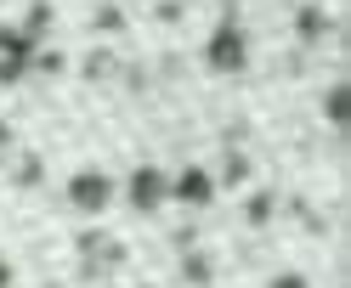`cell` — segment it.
Instances as JSON below:
<instances>
[{
	"instance_id": "5",
	"label": "cell",
	"mask_w": 351,
	"mask_h": 288,
	"mask_svg": "<svg viewBox=\"0 0 351 288\" xmlns=\"http://www.w3.org/2000/svg\"><path fill=\"white\" fill-rule=\"evenodd\" d=\"M170 198H176V204H187V209H204L210 198H215V175L204 164H187L182 175H170Z\"/></svg>"
},
{
	"instance_id": "6",
	"label": "cell",
	"mask_w": 351,
	"mask_h": 288,
	"mask_svg": "<svg viewBox=\"0 0 351 288\" xmlns=\"http://www.w3.org/2000/svg\"><path fill=\"white\" fill-rule=\"evenodd\" d=\"M323 119L335 130L351 125V85H328V91H323Z\"/></svg>"
},
{
	"instance_id": "1",
	"label": "cell",
	"mask_w": 351,
	"mask_h": 288,
	"mask_svg": "<svg viewBox=\"0 0 351 288\" xmlns=\"http://www.w3.org/2000/svg\"><path fill=\"white\" fill-rule=\"evenodd\" d=\"M204 68L210 74H244L250 68V34L238 29L232 17H227V23H215V34L204 40Z\"/></svg>"
},
{
	"instance_id": "4",
	"label": "cell",
	"mask_w": 351,
	"mask_h": 288,
	"mask_svg": "<svg viewBox=\"0 0 351 288\" xmlns=\"http://www.w3.org/2000/svg\"><path fill=\"white\" fill-rule=\"evenodd\" d=\"M29 68H34V40L23 29L0 23V85H17Z\"/></svg>"
},
{
	"instance_id": "3",
	"label": "cell",
	"mask_w": 351,
	"mask_h": 288,
	"mask_svg": "<svg viewBox=\"0 0 351 288\" xmlns=\"http://www.w3.org/2000/svg\"><path fill=\"white\" fill-rule=\"evenodd\" d=\"M108 204H114V181H108L102 170H80V175H69V209H80V215H102Z\"/></svg>"
},
{
	"instance_id": "9",
	"label": "cell",
	"mask_w": 351,
	"mask_h": 288,
	"mask_svg": "<svg viewBox=\"0 0 351 288\" xmlns=\"http://www.w3.org/2000/svg\"><path fill=\"white\" fill-rule=\"evenodd\" d=\"M267 288H312V283H306V277H300V272H278V277H272V283H267Z\"/></svg>"
},
{
	"instance_id": "8",
	"label": "cell",
	"mask_w": 351,
	"mask_h": 288,
	"mask_svg": "<svg viewBox=\"0 0 351 288\" xmlns=\"http://www.w3.org/2000/svg\"><path fill=\"white\" fill-rule=\"evenodd\" d=\"M295 29H300V40H317V34L328 29V23H323V12H317V6H306V12L295 17Z\"/></svg>"
},
{
	"instance_id": "7",
	"label": "cell",
	"mask_w": 351,
	"mask_h": 288,
	"mask_svg": "<svg viewBox=\"0 0 351 288\" xmlns=\"http://www.w3.org/2000/svg\"><path fill=\"white\" fill-rule=\"evenodd\" d=\"M46 29H51V6H46V0H34V6H29V23H23V34H29V40H40Z\"/></svg>"
},
{
	"instance_id": "2",
	"label": "cell",
	"mask_w": 351,
	"mask_h": 288,
	"mask_svg": "<svg viewBox=\"0 0 351 288\" xmlns=\"http://www.w3.org/2000/svg\"><path fill=\"white\" fill-rule=\"evenodd\" d=\"M125 198H130V209H136V215H159V204L170 198V175L159 164H136V170H130V181H125Z\"/></svg>"
},
{
	"instance_id": "10",
	"label": "cell",
	"mask_w": 351,
	"mask_h": 288,
	"mask_svg": "<svg viewBox=\"0 0 351 288\" xmlns=\"http://www.w3.org/2000/svg\"><path fill=\"white\" fill-rule=\"evenodd\" d=\"M23 181H40V159H29V164H17V187Z\"/></svg>"
},
{
	"instance_id": "11",
	"label": "cell",
	"mask_w": 351,
	"mask_h": 288,
	"mask_svg": "<svg viewBox=\"0 0 351 288\" xmlns=\"http://www.w3.org/2000/svg\"><path fill=\"white\" fill-rule=\"evenodd\" d=\"M0 288H12V260L0 254Z\"/></svg>"
}]
</instances>
